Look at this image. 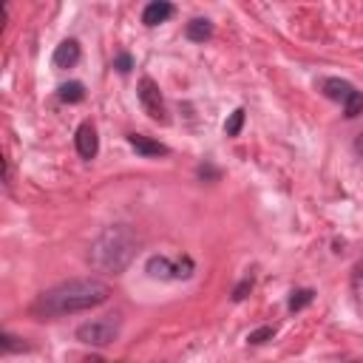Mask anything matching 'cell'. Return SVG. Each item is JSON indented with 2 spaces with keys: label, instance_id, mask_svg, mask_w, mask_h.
Masks as SVG:
<instances>
[{
  "label": "cell",
  "instance_id": "cell-12",
  "mask_svg": "<svg viewBox=\"0 0 363 363\" xmlns=\"http://www.w3.org/2000/svg\"><path fill=\"white\" fill-rule=\"evenodd\" d=\"M57 96H60L62 102H68V105H74V102H82V99H85V85H82V82H77V79H71V82H62V85L57 88Z\"/></svg>",
  "mask_w": 363,
  "mask_h": 363
},
{
  "label": "cell",
  "instance_id": "cell-3",
  "mask_svg": "<svg viewBox=\"0 0 363 363\" xmlns=\"http://www.w3.org/2000/svg\"><path fill=\"white\" fill-rule=\"evenodd\" d=\"M122 329V318L119 315H102V318H91L85 323L77 326V340L85 346H108L119 337Z\"/></svg>",
  "mask_w": 363,
  "mask_h": 363
},
{
  "label": "cell",
  "instance_id": "cell-10",
  "mask_svg": "<svg viewBox=\"0 0 363 363\" xmlns=\"http://www.w3.org/2000/svg\"><path fill=\"white\" fill-rule=\"evenodd\" d=\"M320 91H323V96H329L335 102H346L352 96L354 85L346 82V79H340V77H326V79H320Z\"/></svg>",
  "mask_w": 363,
  "mask_h": 363
},
{
  "label": "cell",
  "instance_id": "cell-16",
  "mask_svg": "<svg viewBox=\"0 0 363 363\" xmlns=\"http://www.w3.org/2000/svg\"><path fill=\"white\" fill-rule=\"evenodd\" d=\"M241 128H244V108H235V111L230 113V119L224 122V133H227V136H238Z\"/></svg>",
  "mask_w": 363,
  "mask_h": 363
},
{
  "label": "cell",
  "instance_id": "cell-9",
  "mask_svg": "<svg viewBox=\"0 0 363 363\" xmlns=\"http://www.w3.org/2000/svg\"><path fill=\"white\" fill-rule=\"evenodd\" d=\"M51 62H54V68H74L79 62V43L77 40H62L54 48Z\"/></svg>",
  "mask_w": 363,
  "mask_h": 363
},
{
  "label": "cell",
  "instance_id": "cell-21",
  "mask_svg": "<svg viewBox=\"0 0 363 363\" xmlns=\"http://www.w3.org/2000/svg\"><path fill=\"white\" fill-rule=\"evenodd\" d=\"M354 153H357V156L363 159V130H360V133L354 136Z\"/></svg>",
  "mask_w": 363,
  "mask_h": 363
},
{
  "label": "cell",
  "instance_id": "cell-13",
  "mask_svg": "<svg viewBox=\"0 0 363 363\" xmlns=\"http://www.w3.org/2000/svg\"><path fill=\"white\" fill-rule=\"evenodd\" d=\"M312 301H315V292H312V289H295V292L289 295V303H286V306H289V312H301V309L309 306Z\"/></svg>",
  "mask_w": 363,
  "mask_h": 363
},
{
  "label": "cell",
  "instance_id": "cell-11",
  "mask_svg": "<svg viewBox=\"0 0 363 363\" xmlns=\"http://www.w3.org/2000/svg\"><path fill=\"white\" fill-rule=\"evenodd\" d=\"M184 34H187V40H193V43H204V40L213 37V23H210L207 17H193V20L187 23Z\"/></svg>",
  "mask_w": 363,
  "mask_h": 363
},
{
  "label": "cell",
  "instance_id": "cell-6",
  "mask_svg": "<svg viewBox=\"0 0 363 363\" xmlns=\"http://www.w3.org/2000/svg\"><path fill=\"white\" fill-rule=\"evenodd\" d=\"M74 142H77V153L82 159H96V153H99V136H96V128L91 122H82L77 128Z\"/></svg>",
  "mask_w": 363,
  "mask_h": 363
},
{
  "label": "cell",
  "instance_id": "cell-18",
  "mask_svg": "<svg viewBox=\"0 0 363 363\" xmlns=\"http://www.w3.org/2000/svg\"><path fill=\"white\" fill-rule=\"evenodd\" d=\"M0 346H3V352H23V349H28L26 343H20V337H14V335H9V332H3Z\"/></svg>",
  "mask_w": 363,
  "mask_h": 363
},
{
  "label": "cell",
  "instance_id": "cell-5",
  "mask_svg": "<svg viewBox=\"0 0 363 363\" xmlns=\"http://www.w3.org/2000/svg\"><path fill=\"white\" fill-rule=\"evenodd\" d=\"M136 94H139V102H142L145 113H147L153 122H167L164 96H162L159 85H156L150 77H142V79H139V85H136Z\"/></svg>",
  "mask_w": 363,
  "mask_h": 363
},
{
  "label": "cell",
  "instance_id": "cell-20",
  "mask_svg": "<svg viewBox=\"0 0 363 363\" xmlns=\"http://www.w3.org/2000/svg\"><path fill=\"white\" fill-rule=\"evenodd\" d=\"M250 289H252V281H250V278H244V281H241V284L233 289V301H244Z\"/></svg>",
  "mask_w": 363,
  "mask_h": 363
},
{
  "label": "cell",
  "instance_id": "cell-15",
  "mask_svg": "<svg viewBox=\"0 0 363 363\" xmlns=\"http://www.w3.org/2000/svg\"><path fill=\"white\" fill-rule=\"evenodd\" d=\"M349 284H352V295H354L357 303L363 306V261L352 267V278H349Z\"/></svg>",
  "mask_w": 363,
  "mask_h": 363
},
{
  "label": "cell",
  "instance_id": "cell-17",
  "mask_svg": "<svg viewBox=\"0 0 363 363\" xmlns=\"http://www.w3.org/2000/svg\"><path fill=\"white\" fill-rule=\"evenodd\" d=\"M272 335H275V326H261V329L250 332V335H247V340H250L252 346H258V343H267Z\"/></svg>",
  "mask_w": 363,
  "mask_h": 363
},
{
  "label": "cell",
  "instance_id": "cell-1",
  "mask_svg": "<svg viewBox=\"0 0 363 363\" xmlns=\"http://www.w3.org/2000/svg\"><path fill=\"white\" fill-rule=\"evenodd\" d=\"M111 298V286L99 278H74V281H62L45 292L37 295V301L31 303V315L40 320H51V318H62V315H77V312H88L102 306Z\"/></svg>",
  "mask_w": 363,
  "mask_h": 363
},
{
  "label": "cell",
  "instance_id": "cell-22",
  "mask_svg": "<svg viewBox=\"0 0 363 363\" xmlns=\"http://www.w3.org/2000/svg\"><path fill=\"white\" fill-rule=\"evenodd\" d=\"M82 363H105V360H102V357H96V354H94V357H85V360H82Z\"/></svg>",
  "mask_w": 363,
  "mask_h": 363
},
{
  "label": "cell",
  "instance_id": "cell-2",
  "mask_svg": "<svg viewBox=\"0 0 363 363\" xmlns=\"http://www.w3.org/2000/svg\"><path fill=\"white\" fill-rule=\"evenodd\" d=\"M139 250V235L128 224H111L105 227L88 247V261L96 272L105 275H122L133 255Z\"/></svg>",
  "mask_w": 363,
  "mask_h": 363
},
{
  "label": "cell",
  "instance_id": "cell-7",
  "mask_svg": "<svg viewBox=\"0 0 363 363\" xmlns=\"http://www.w3.org/2000/svg\"><path fill=\"white\" fill-rule=\"evenodd\" d=\"M128 145H130L139 156H145V159H156V156H167V153H170L167 145H162V142H156V139H150V136H145V133H130V136H128Z\"/></svg>",
  "mask_w": 363,
  "mask_h": 363
},
{
  "label": "cell",
  "instance_id": "cell-8",
  "mask_svg": "<svg viewBox=\"0 0 363 363\" xmlns=\"http://www.w3.org/2000/svg\"><path fill=\"white\" fill-rule=\"evenodd\" d=\"M173 14H176V6H173V3H167V0H153V3L145 6L142 23L153 28V26H159V23H167Z\"/></svg>",
  "mask_w": 363,
  "mask_h": 363
},
{
  "label": "cell",
  "instance_id": "cell-4",
  "mask_svg": "<svg viewBox=\"0 0 363 363\" xmlns=\"http://www.w3.org/2000/svg\"><path fill=\"white\" fill-rule=\"evenodd\" d=\"M145 272L156 281H187L193 275V261L190 258L170 261L167 255H150L145 264Z\"/></svg>",
  "mask_w": 363,
  "mask_h": 363
},
{
  "label": "cell",
  "instance_id": "cell-19",
  "mask_svg": "<svg viewBox=\"0 0 363 363\" xmlns=\"http://www.w3.org/2000/svg\"><path fill=\"white\" fill-rule=\"evenodd\" d=\"M113 68H116L119 74H128V71L133 68V57H130V54H116V60H113Z\"/></svg>",
  "mask_w": 363,
  "mask_h": 363
},
{
  "label": "cell",
  "instance_id": "cell-14",
  "mask_svg": "<svg viewBox=\"0 0 363 363\" xmlns=\"http://www.w3.org/2000/svg\"><path fill=\"white\" fill-rule=\"evenodd\" d=\"M343 113H346V119H354V116H360L363 113V91H352V96L343 102Z\"/></svg>",
  "mask_w": 363,
  "mask_h": 363
}]
</instances>
